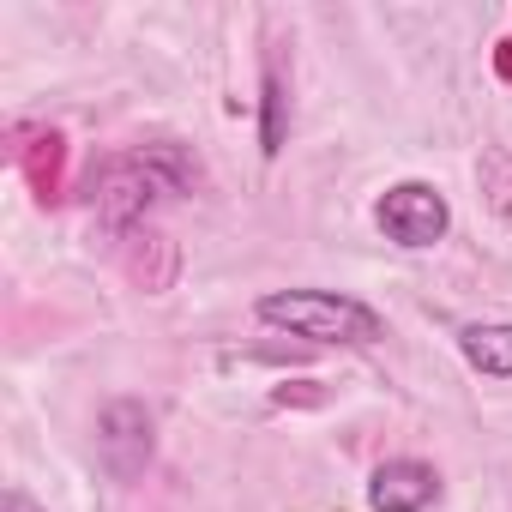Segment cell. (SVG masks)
Returning <instances> with one entry per match:
<instances>
[{
    "label": "cell",
    "instance_id": "cell-4",
    "mask_svg": "<svg viewBox=\"0 0 512 512\" xmlns=\"http://www.w3.org/2000/svg\"><path fill=\"white\" fill-rule=\"evenodd\" d=\"M97 446H103V458H109L115 476H139L151 464V416L139 404H127V398L109 404L103 422H97Z\"/></svg>",
    "mask_w": 512,
    "mask_h": 512
},
{
    "label": "cell",
    "instance_id": "cell-2",
    "mask_svg": "<svg viewBox=\"0 0 512 512\" xmlns=\"http://www.w3.org/2000/svg\"><path fill=\"white\" fill-rule=\"evenodd\" d=\"M374 223H380L386 241L422 253V247L446 241V229H452V205H446V193H440L434 181H392V187L380 193V205H374Z\"/></svg>",
    "mask_w": 512,
    "mask_h": 512
},
{
    "label": "cell",
    "instance_id": "cell-3",
    "mask_svg": "<svg viewBox=\"0 0 512 512\" xmlns=\"http://www.w3.org/2000/svg\"><path fill=\"white\" fill-rule=\"evenodd\" d=\"M440 500V470L422 458H386L368 476V506L374 512H428Z\"/></svg>",
    "mask_w": 512,
    "mask_h": 512
},
{
    "label": "cell",
    "instance_id": "cell-5",
    "mask_svg": "<svg viewBox=\"0 0 512 512\" xmlns=\"http://www.w3.org/2000/svg\"><path fill=\"white\" fill-rule=\"evenodd\" d=\"M458 350L476 374L488 380H512V320H482V326H464L458 332Z\"/></svg>",
    "mask_w": 512,
    "mask_h": 512
},
{
    "label": "cell",
    "instance_id": "cell-1",
    "mask_svg": "<svg viewBox=\"0 0 512 512\" xmlns=\"http://www.w3.org/2000/svg\"><path fill=\"white\" fill-rule=\"evenodd\" d=\"M253 314H260L266 326L290 332V338H308V344H380L386 338V320L356 302V296H338V290H272L253 302Z\"/></svg>",
    "mask_w": 512,
    "mask_h": 512
},
{
    "label": "cell",
    "instance_id": "cell-6",
    "mask_svg": "<svg viewBox=\"0 0 512 512\" xmlns=\"http://www.w3.org/2000/svg\"><path fill=\"white\" fill-rule=\"evenodd\" d=\"M266 157H278L284 151V73L278 67H266Z\"/></svg>",
    "mask_w": 512,
    "mask_h": 512
}]
</instances>
